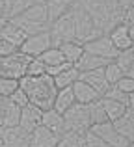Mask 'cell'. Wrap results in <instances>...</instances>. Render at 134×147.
<instances>
[{
  "label": "cell",
  "instance_id": "22",
  "mask_svg": "<svg viewBox=\"0 0 134 147\" xmlns=\"http://www.w3.org/2000/svg\"><path fill=\"white\" fill-rule=\"evenodd\" d=\"M110 60H104V58H99V56H93L90 52H84L82 56L78 58V61L75 63V67L78 69L80 73L84 71H95V69H102Z\"/></svg>",
  "mask_w": 134,
  "mask_h": 147
},
{
  "label": "cell",
  "instance_id": "37",
  "mask_svg": "<svg viewBox=\"0 0 134 147\" xmlns=\"http://www.w3.org/2000/svg\"><path fill=\"white\" fill-rule=\"evenodd\" d=\"M6 99H9V100H11V102H13V104H17V106H19V108H22V106H26V104H28V102H30V100H28V97H26V93H24V90H22V88H21V86H19V88H17V90H15V91H13V93H11V95H9V97H6Z\"/></svg>",
  "mask_w": 134,
  "mask_h": 147
},
{
  "label": "cell",
  "instance_id": "23",
  "mask_svg": "<svg viewBox=\"0 0 134 147\" xmlns=\"http://www.w3.org/2000/svg\"><path fill=\"white\" fill-rule=\"evenodd\" d=\"M43 4L48 11V21L52 22L54 19H58L60 15L67 13V11L71 9L75 0H43Z\"/></svg>",
  "mask_w": 134,
  "mask_h": 147
},
{
  "label": "cell",
  "instance_id": "25",
  "mask_svg": "<svg viewBox=\"0 0 134 147\" xmlns=\"http://www.w3.org/2000/svg\"><path fill=\"white\" fill-rule=\"evenodd\" d=\"M101 104H102V108H104V114H106V117H108V121H114V119L121 117V115L129 110L127 104L119 102V100H114L110 97H101Z\"/></svg>",
  "mask_w": 134,
  "mask_h": 147
},
{
  "label": "cell",
  "instance_id": "38",
  "mask_svg": "<svg viewBox=\"0 0 134 147\" xmlns=\"http://www.w3.org/2000/svg\"><path fill=\"white\" fill-rule=\"evenodd\" d=\"M17 47L15 45H11V43H7L6 39H2L0 37V58H4V56H9V54H13V52H17Z\"/></svg>",
  "mask_w": 134,
  "mask_h": 147
},
{
  "label": "cell",
  "instance_id": "2",
  "mask_svg": "<svg viewBox=\"0 0 134 147\" xmlns=\"http://www.w3.org/2000/svg\"><path fill=\"white\" fill-rule=\"evenodd\" d=\"M9 21L13 22L15 26H19L21 30H24L26 36L48 30V24H51V21H48V11H47V7H45L43 0L32 4V6L26 7L22 13L9 17Z\"/></svg>",
  "mask_w": 134,
  "mask_h": 147
},
{
  "label": "cell",
  "instance_id": "6",
  "mask_svg": "<svg viewBox=\"0 0 134 147\" xmlns=\"http://www.w3.org/2000/svg\"><path fill=\"white\" fill-rule=\"evenodd\" d=\"M48 34H51V39H52V47H58L60 43L76 39L75 22H73L71 13L67 11V13L60 15L58 19H54V21L48 24Z\"/></svg>",
  "mask_w": 134,
  "mask_h": 147
},
{
  "label": "cell",
  "instance_id": "18",
  "mask_svg": "<svg viewBox=\"0 0 134 147\" xmlns=\"http://www.w3.org/2000/svg\"><path fill=\"white\" fill-rule=\"evenodd\" d=\"M19 115H21V108L17 104H13L9 99H6L4 108L0 112V129L6 127H17L19 125Z\"/></svg>",
  "mask_w": 134,
  "mask_h": 147
},
{
  "label": "cell",
  "instance_id": "20",
  "mask_svg": "<svg viewBox=\"0 0 134 147\" xmlns=\"http://www.w3.org/2000/svg\"><path fill=\"white\" fill-rule=\"evenodd\" d=\"M0 37H2V39H6L7 43L15 45V47L19 49L22 45V41L26 39V32H24V30H21L19 26H15L13 22L7 19V22L2 26V30H0Z\"/></svg>",
  "mask_w": 134,
  "mask_h": 147
},
{
  "label": "cell",
  "instance_id": "16",
  "mask_svg": "<svg viewBox=\"0 0 134 147\" xmlns=\"http://www.w3.org/2000/svg\"><path fill=\"white\" fill-rule=\"evenodd\" d=\"M78 78H80V80H84L86 84H90V86L93 88V90L97 91L101 97L110 90V84L106 82L102 69H95V71H84V73H80Z\"/></svg>",
  "mask_w": 134,
  "mask_h": 147
},
{
  "label": "cell",
  "instance_id": "5",
  "mask_svg": "<svg viewBox=\"0 0 134 147\" xmlns=\"http://www.w3.org/2000/svg\"><path fill=\"white\" fill-rule=\"evenodd\" d=\"M30 56L22 54L21 50L9 54V56L0 58V76L4 78H15L21 80L26 75V67H28Z\"/></svg>",
  "mask_w": 134,
  "mask_h": 147
},
{
  "label": "cell",
  "instance_id": "42",
  "mask_svg": "<svg viewBox=\"0 0 134 147\" xmlns=\"http://www.w3.org/2000/svg\"><path fill=\"white\" fill-rule=\"evenodd\" d=\"M4 102H6V97H0V112H2V108H4Z\"/></svg>",
  "mask_w": 134,
  "mask_h": 147
},
{
  "label": "cell",
  "instance_id": "39",
  "mask_svg": "<svg viewBox=\"0 0 134 147\" xmlns=\"http://www.w3.org/2000/svg\"><path fill=\"white\" fill-rule=\"evenodd\" d=\"M117 11H125V9H132L134 7V0H114Z\"/></svg>",
  "mask_w": 134,
  "mask_h": 147
},
{
  "label": "cell",
  "instance_id": "29",
  "mask_svg": "<svg viewBox=\"0 0 134 147\" xmlns=\"http://www.w3.org/2000/svg\"><path fill=\"white\" fill-rule=\"evenodd\" d=\"M56 147H86L84 145V134L65 132L60 138V142L56 144Z\"/></svg>",
  "mask_w": 134,
  "mask_h": 147
},
{
  "label": "cell",
  "instance_id": "13",
  "mask_svg": "<svg viewBox=\"0 0 134 147\" xmlns=\"http://www.w3.org/2000/svg\"><path fill=\"white\" fill-rule=\"evenodd\" d=\"M60 138L62 136L54 134L48 129H45L43 125H39L36 130L30 132V145L28 147H56Z\"/></svg>",
  "mask_w": 134,
  "mask_h": 147
},
{
  "label": "cell",
  "instance_id": "31",
  "mask_svg": "<svg viewBox=\"0 0 134 147\" xmlns=\"http://www.w3.org/2000/svg\"><path fill=\"white\" fill-rule=\"evenodd\" d=\"M102 73H104V78H106V82H108L110 86H114L121 76H125L123 73H121V69L116 65V61H114V60H110L108 63L102 67Z\"/></svg>",
  "mask_w": 134,
  "mask_h": 147
},
{
  "label": "cell",
  "instance_id": "14",
  "mask_svg": "<svg viewBox=\"0 0 134 147\" xmlns=\"http://www.w3.org/2000/svg\"><path fill=\"white\" fill-rule=\"evenodd\" d=\"M41 125L45 129L52 130L58 136H63L65 134V123H63V115L60 112H56L54 108H48V110H43L41 114Z\"/></svg>",
  "mask_w": 134,
  "mask_h": 147
},
{
  "label": "cell",
  "instance_id": "11",
  "mask_svg": "<svg viewBox=\"0 0 134 147\" xmlns=\"http://www.w3.org/2000/svg\"><path fill=\"white\" fill-rule=\"evenodd\" d=\"M41 114L43 110L37 108L36 104H26V106L21 108V115H19V127L26 132H32L37 127L41 125Z\"/></svg>",
  "mask_w": 134,
  "mask_h": 147
},
{
  "label": "cell",
  "instance_id": "17",
  "mask_svg": "<svg viewBox=\"0 0 134 147\" xmlns=\"http://www.w3.org/2000/svg\"><path fill=\"white\" fill-rule=\"evenodd\" d=\"M114 129L129 142H134V108H129L121 117L112 121Z\"/></svg>",
  "mask_w": 134,
  "mask_h": 147
},
{
  "label": "cell",
  "instance_id": "36",
  "mask_svg": "<svg viewBox=\"0 0 134 147\" xmlns=\"http://www.w3.org/2000/svg\"><path fill=\"white\" fill-rule=\"evenodd\" d=\"M114 88H117V90L123 91V93H134V76H121V78L114 84Z\"/></svg>",
  "mask_w": 134,
  "mask_h": 147
},
{
  "label": "cell",
  "instance_id": "9",
  "mask_svg": "<svg viewBox=\"0 0 134 147\" xmlns=\"http://www.w3.org/2000/svg\"><path fill=\"white\" fill-rule=\"evenodd\" d=\"M102 142H104L108 147H127L131 142L125 140L116 129H114L112 121H104V123H99V125H91L90 127Z\"/></svg>",
  "mask_w": 134,
  "mask_h": 147
},
{
  "label": "cell",
  "instance_id": "28",
  "mask_svg": "<svg viewBox=\"0 0 134 147\" xmlns=\"http://www.w3.org/2000/svg\"><path fill=\"white\" fill-rule=\"evenodd\" d=\"M88 112H90L91 125H99V123L108 121V117H106V114H104V108H102V104H101V99L91 102V104H88Z\"/></svg>",
  "mask_w": 134,
  "mask_h": 147
},
{
  "label": "cell",
  "instance_id": "8",
  "mask_svg": "<svg viewBox=\"0 0 134 147\" xmlns=\"http://www.w3.org/2000/svg\"><path fill=\"white\" fill-rule=\"evenodd\" d=\"M82 47H84V52H90V54H93V56L104 58V60H114V58L117 56V52H119V50L112 45L108 34H101V36L86 41V43H82Z\"/></svg>",
  "mask_w": 134,
  "mask_h": 147
},
{
  "label": "cell",
  "instance_id": "12",
  "mask_svg": "<svg viewBox=\"0 0 134 147\" xmlns=\"http://www.w3.org/2000/svg\"><path fill=\"white\" fill-rule=\"evenodd\" d=\"M108 37H110L112 45L117 50L132 49V43H134V41H132V26L119 24V22H117V24L108 32Z\"/></svg>",
  "mask_w": 134,
  "mask_h": 147
},
{
  "label": "cell",
  "instance_id": "19",
  "mask_svg": "<svg viewBox=\"0 0 134 147\" xmlns=\"http://www.w3.org/2000/svg\"><path fill=\"white\" fill-rule=\"evenodd\" d=\"M78 76H80V71L75 67V65L69 63L67 67H63L62 71L58 73V75L52 76V80H54L56 90H62V88H71L73 84L78 80Z\"/></svg>",
  "mask_w": 134,
  "mask_h": 147
},
{
  "label": "cell",
  "instance_id": "41",
  "mask_svg": "<svg viewBox=\"0 0 134 147\" xmlns=\"http://www.w3.org/2000/svg\"><path fill=\"white\" fill-rule=\"evenodd\" d=\"M7 22V17H0V30H2V26Z\"/></svg>",
  "mask_w": 134,
  "mask_h": 147
},
{
  "label": "cell",
  "instance_id": "10",
  "mask_svg": "<svg viewBox=\"0 0 134 147\" xmlns=\"http://www.w3.org/2000/svg\"><path fill=\"white\" fill-rule=\"evenodd\" d=\"M4 147H28L30 145V132L22 130L21 127H6L0 129Z\"/></svg>",
  "mask_w": 134,
  "mask_h": 147
},
{
  "label": "cell",
  "instance_id": "34",
  "mask_svg": "<svg viewBox=\"0 0 134 147\" xmlns=\"http://www.w3.org/2000/svg\"><path fill=\"white\" fill-rule=\"evenodd\" d=\"M84 145L86 147H108L91 129H88L86 132H84Z\"/></svg>",
  "mask_w": 134,
  "mask_h": 147
},
{
  "label": "cell",
  "instance_id": "4",
  "mask_svg": "<svg viewBox=\"0 0 134 147\" xmlns=\"http://www.w3.org/2000/svg\"><path fill=\"white\" fill-rule=\"evenodd\" d=\"M63 123H65V132H76L84 134L91 127L90 112H88V104H78L75 102L69 110L63 112Z\"/></svg>",
  "mask_w": 134,
  "mask_h": 147
},
{
  "label": "cell",
  "instance_id": "27",
  "mask_svg": "<svg viewBox=\"0 0 134 147\" xmlns=\"http://www.w3.org/2000/svg\"><path fill=\"white\" fill-rule=\"evenodd\" d=\"M37 58H39L41 63L45 65V71H47L48 67H54V65H60V63H63V61H65L58 47H48L43 54H41V56H37Z\"/></svg>",
  "mask_w": 134,
  "mask_h": 147
},
{
  "label": "cell",
  "instance_id": "7",
  "mask_svg": "<svg viewBox=\"0 0 134 147\" xmlns=\"http://www.w3.org/2000/svg\"><path fill=\"white\" fill-rule=\"evenodd\" d=\"M48 47H52L51 34H48V30H43V32H36V34L26 36V39L22 41V45L19 47V50H21L22 54H26V56H30V58H37Z\"/></svg>",
  "mask_w": 134,
  "mask_h": 147
},
{
  "label": "cell",
  "instance_id": "32",
  "mask_svg": "<svg viewBox=\"0 0 134 147\" xmlns=\"http://www.w3.org/2000/svg\"><path fill=\"white\" fill-rule=\"evenodd\" d=\"M17 88H19V80L0 76V97H9Z\"/></svg>",
  "mask_w": 134,
  "mask_h": 147
},
{
  "label": "cell",
  "instance_id": "15",
  "mask_svg": "<svg viewBox=\"0 0 134 147\" xmlns=\"http://www.w3.org/2000/svg\"><path fill=\"white\" fill-rule=\"evenodd\" d=\"M71 90H73V95H75V100L78 104H91V102H95V100L101 99V95H99L90 84H86L80 78L71 86Z\"/></svg>",
  "mask_w": 134,
  "mask_h": 147
},
{
  "label": "cell",
  "instance_id": "30",
  "mask_svg": "<svg viewBox=\"0 0 134 147\" xmlns=\"http://www.w3.org/2000/svg\"><path fill=\"white\" fill-rule=\"evenodd\" d=\"M102 97H110V99H114V100H119V102L127 104L129 108L134 106V93H123V91H119L117 88H114V86H110V90L106 91Z\"/></svg>",
  "mask_w": 134,
  "mask_h": 147
},
{
  "label": "cell",
  "instance_id": "26",
  "mask_svg": "<svg viewBox=\"0 0 134 147\" xmlns=\"http://www.w3.org/2000/svg\"><path fill=\"white\" fill-rule=\"evenodd\" d=\"M116 65L121 69L125 76H132L134 75V50L132 49H127V50H119L117 56L114 58Z\"/></svg>",
  "mask_w": 134,
  "mask_h": 147
},
{
  "label": "cell",
  "instance_id": "44",
  "mask_svg": "<svg viewBox=\"0 0 134 147\" xmlns=\"http://www.w3.org/2000/svg\"><path fill=\"white\" fill-rule=\"evenodd\" d=\"M6 2H7V4H9V7H11V2H13V0H6Z\"/></svg>",
  "mask_w": 134,
  "mask_h": 147
},
{
  "label": "cell",
  "instance_id": "24",
  "mask_svg": "<svg viewBox=\"0 0 134 147\" xmlns=\"http://www.w3.org/2000/svg\"><path fill=\"white\" fill-rule=\"evenodd\" d=\"M75 95H73V90L71 88H62V90L56 91V97H54V102H52V108H54L56 112H60V114H63L65 110L75 104Z\"/></svg>",
  "mask_w": 134,
  "mask_h": 147
},
{
  "label": "cell",
  "instance_id": "1",
  "mask_svg": "<svg viewBox=\"0 0 134 147\" xmlns=\"http://www.w3.org/2000/svg\"><path fill=\"white\" fill-rule=\"evenodd\" d=\"M19 86L24 90L26 97H28L30 104H36L41 110H48L52 108V102H54L56 97V86L54 80H52L51 75H39V76H22L19 80Z\"/></svg>",
  "mask_w": 134,
  "mask_h": 147
},
{
  "label": "cell",
  "instance_id": "33",
  "mask_svg": "<svg viewBox=\"0 0 134 147\" xmlns=\"http://www.w3.org/2000/svg\"><path fill=\"white\" fill-rule=\"evenodd\" d=\"M45 73H47V71H45V65L41 63L39 58H30L28 67H26V75H28V76H39V75H45Z\"/></svg>",
  "mask_w": 134,
  "mask_h": 147
},
{
  "label": "cell",
  "instance_id": "43",
  "mask_svg": "<svg viewBox=\"0 0 134 147\" xmlns=\"http://www.w3.org/2000/svg\"><path fill=\"white\" fill-rule=\"evenodd\" d=\"M0 147H4V142H2V136H0Z\"/></svg>",
  "mask_w": 134,
  "mask_h": 147
},
{
  "label": "cell",
  "instance_id": "40",
  "mask_svg": "<svg viewBox=\"0 0 134 147\" xmlns=\"http://www.w3.org/2000/svg\"><path fill=\"white\" fill-rule=\"evenodd\" d=\"M0 17L9 19V4H7L6 0H0Z\"/></svg>",
  "mask_w": 134,
  "mask_h": 147
},
{
  "label": "cell",
  "instance_id": "35",
  "mask_svg": "<svg viewBox=\"0 0 134 147\" xmlns=\"http://www.w3.org/2000/svg\"><path fill=\"white\" fill-rule=\"evenodd\" d=\"M36 2H39V0H13V2H11V7H9V17L22 13L26 7H30L32 4H36Z\"/></svg>",
  "mask_w": 134,
  "mask_h": 147
},
{
  "label": "cell",
  "instance_id": "21",
  "mask_svg": "<svg viewBox=\"0 0 134 147\" xmlns=\"http://www.w3.org/2000/svg\"><path fill=\"white\" fill-rule=\"evenodd\" d=\"M58 49H60V52H62L63 60H65L67 63H73V65H75L76 61H78V58L84 54L82 43H80V41H76V39L65 41V43H60Z\"/></svg>",
  "mask_w": 134,
  "mask_h": 147
},
{
  "label": "cell",
  "instance_id": "3",
  "mask_svg": "<svg viewBox=\"0 0 134 147\" xmlns=\"http://www.w3.org/2000/svg\"><path fill=\"white\" fill-rule=\"evenodd\" d=\"M69 13H71L73 22H75L76 41H80V43H86V41H90V39H93V37L101 36V32L97 30L93 19H91V15L88 13V11L84 9V7L80 6L76 0H75V4H73V7L69 9Z\"/></svg>",
  "mask_w": 134,
  "mask_h": 147
}]
</instances>
